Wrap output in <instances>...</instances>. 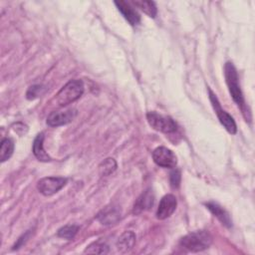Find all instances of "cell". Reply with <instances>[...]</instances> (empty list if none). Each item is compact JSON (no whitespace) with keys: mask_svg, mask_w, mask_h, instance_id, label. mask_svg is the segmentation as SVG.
I'll return each instance as SVG.
<instances>
[{"mask_svg":"<svg viewBox=\"0 0 255 255\" xmlns=\"http://www.w3.org/2000/svg\"><path fill=\"white\" fill-rule=\"evenodd\" d=\"M225 79L226 84L229 89V93L233 99V101L237 104V106L242 110L243 113H246V105L244 101V97L239 85V79L237 71L234 65L231 62H227L225 64Z\"/></svg>","mask_w":255,"mask_h":255,"instance_id":"cell-1","label":"cell"},{"mask_svg":"<svg viewBox=\"0 0 255 255\" xmlns=\"http://www.w3.org/2000/svg\"><path fill=\"white\" fill-rule=\"evenodd\" d=\"M212 243V237L209 232L205 230H198L183 236L179 244L181 247L191 251V252H199L207 249Z\"/></svg>","mask_w":255,"mask_h":255,"instance_id":"cell-2","label":"cell"},{"mask_svg":"<svg viewBox=\"0 0 255 255\" xmlns=\"http://www.w3.org/2000/svg\"><path fill=\"white\" fill-rule=\"evenodd\" d=\"M84 93V83L81 80H71L56 95V103L65 107L80 99Z\"/></svg>","mask_w":255,"mask_h":255,"instance_id":"cell-3","label":"cell"},{"mask_svg":"<svg viewBox=\"0 0 255 255\" xmlns=\"http://www.w3.org/2000/svg\"><path fill=\"white\" fill-rule=\"evenodd\" d=\"M146 120L153 129L160 132L171 133L177 129L176 123L170 117L157 114L156 112H148L146 114Z\"/></svg>","mask_w":255,"mask_h":255,"instance_id":"cell-4","label":"cell"},{"mask_svg":"<svg viewBox=\"0 0 255 255\" xmlns=\"http://www.w3.org/2000/svg\"><path fill=\"white\" fill-rule=\"evenodd\" d=\"M209 99H210V102H211V105L217 115V118L219 120V122L221 123V125L225 128V129L231 133V134H234L236 133L237 131V127H236V124H235V121L233 120V118L228 114L226 113L220 106L219 102H218V99L217 97L213 94V92L211 90H209Z\"/></svg>","mask_w":255,"mask_h":255,"instance_id":"cell-5","label":"cell"},{"mask_svg":"<svg viewBox=\"0 0 255 255\" xmlns=\"http://www.w3.org/2000/svg\"><path fill=\"white\" fill-rule=\"evenodd\" d=\"M67 183V178L59 176H48L40 179L37 183V189L45 196H50L57 193Z\"/></svg>","mask_w":255,"mask_h":255,"instance_id":"cell-6","label":"cell"},{"mask_svg":"<svg viewBox=\"0 0 255 255\" xmlns=\"http://www.w3.org/2000/svg\"><path fill=\"white\" fill-rule=\"evenodd\" d=\"M153 161L161 167L173 168L177 164V157L172 150L165 146H158L152 151Z\"/></svg>","mask_w":255,"mask_h":255,"instance_id":"cell-7","label":"cell"},{"mask_svg":"<svg viewBox=\"0 0 255 255\" xmlns=\"http://www.w3.org/2000/svg\"><path fill=\"white\" fill-rule=\"evenodd\" d=\"M76 109H68L64 111L52 112L47 118V125L50 127H60L71 123L77 117Z\"/></svg>","mask_w":255,"mask_h":255,"instance_id":"cell-8","label":"cell"},{"mask_svg":"<svg viewBox=\"0 0 255 255\" xmlns=\"http://www.w3.org/2000/svg\"><path fill=\"white\" fill-rule=\"evenodd\" d=\"M177 200L173 194H165L159 201L157 210H156V217L157 219L163 220L168 218L176 209Z\"/></svg>","mask_w":255,"mask_h":255,"instance_id":"cell-9","label":"cell"},{"mask_svg":"<svg viewBox=\"0 0 255 255\" xmlns=\"http://www.w3.org/2000/svg\"><path fill=\"white\" fill-rule=\"evenodd\" d=\"M121 218V209L118 206L109 205L102 209L98 215L97 219L103 225H111L117 223Z\"/></svg>","mask_w":255,"mask_h":255,"instance_id":"cell-10","label":"cell"},{"mask_svg":"<svg viewBox=\"0 0 255 255\" xmlns=\"http://www.w3.org/2000/svg\"><path fill=\"white\" fill-rule=\"evenodd\" d=\"M115 4H116L118 10L124 16V18L131 26H135V25H137L139 23V21H140L139 14L128 2L120 0V1H115Z\"/></svg>","mask_w":255,"mask_h":255,"instance_id":"cell-11","label":"cell"},{"mask_svg":"<svg viewBox=\"0 0 255 255\" xmlns=\"http://www.w3.org/2000/svg\"><path fill=\"white\" fill-rule=\"evenodd\" d=\"M153 202H154V195L152 190L146 189L138 196V198L134 202L132 213L139 214L142 211L148 210L153 205Z\"/></svg>","mask_w":255,"mask_h":255,"instance_id":"cell-12","label":"cell"},{"mask_svg":"<svg viewBox=\"0 0 255 255\" xmlns=\"http://www.w3.org/2000/svg\"><path fill=\"white\" fill-rule=\"evenodd\" d=\"M206 208L226 227H231L232 226V220L229 215V213L218 203L216 202H207L205 203Z\"/></svg>","mask_w":255,"mask_h":255,"instance_id":"cell-13","label":"cell"},{"mask_svg":"<svg viewBox=\"0 0 255 255\" xmlns=\"http://www.w3.org/2000/svg\"><path fill=\"white\" fill-rule=\"evenodd\" d=\"M135 243V234L131 231H125L117 241V247L120 252H128L129 251Z\"/></svg>","mask_w":255,"mask_h":255,"instance_id":"cell-14","label":"cell"},{"mask_svg":"<svg viewBox=\"0 0 255 255\" xmlns=\"http://www.w3.org/2000/svg\"><path fill=\"white\" fill-rule=\"evenodd\" d=\"M43 142H44V133L40 132V133L37 134V136L34 139V142H33V153L38 158V160H40V161H45V162L51 161L52 158L45 151Z\"/></svg>","mask_w":255,"mask_h":255,"instance_id":"cell-15","label":"cell"},{"mask_svg":"<svg viewBox=\"0 0 255 255\" xmlns=\"http://www.w3.org/2000/svg\"><path fill=\"white\" fill-rule=\"evenodd\" d=\"M132 3L139 8L143 13H145L147 16L154 18L157 14V9L155 6V3L153 1H145V0H135L132 1Z\"/></svg>","mask_w":255,"mask_h":255,"instance_id":"cell-16","label":"cell"},{"mask_svg":"<svg viewBox=\"0 0 255 255\" xmlns=\"http://www.w3.org/2000/svg\"><path fill=\"white\" fill-rule=\"evenodd\" d=\"M14 151V142L11 138H4L1 141L0 147V160L1 162L6 161L11 157Z\"/></svg>","mask_w":255,"mask_h":255,"instance_id":"cell-17","label":"cell"},{"mask_svg":"<svg viewBox=\"0 0 255 255\" xmlns=\"http://www.w3.org/2000/svg\"><path fill=\"white\" fill-rule=\"evenodd\" d=\"M117 162L114 158L108 157L104 161H102L99 165V172L102 176H107L113 173L117 169Z\"/></svg>","mask_w":255,"mask_h":255,"instance_id":"cell-18","label":"cell"},{"mask_svg":"<svg viewBox=\"0 0 255 255\" xmlns=\"http://www.w3.org/2000/svg\"><path fill=\"white\" fill-rule=\"evenodd\" d=\"M79 230V226L78 225H65L63 226L62 228H60L58 230V236L61 237V238H65V239H68V240H71L75 237V235L77 234Z\"/></svg>","mask_w":255,"mask_h":255,"instance_id":"cell-19","label":"cell"},{"mask_svg":"<svg viewBox=\"0 0 255 255\" xmlns=\"http://www.w3.org/2000/svg\"><path fill=\"white\" fill-rule=\"evenodd\" d=\"M85 253L106 254V253H109V246L106 243H103V242H100V241L94 242L86 248Z\"/></svg>","mask_w":255,"mask_h":255,"instance_id":"cell-20","label":"cell"},{"mask_svg":"<svg viewBox=\"0 0 255 255\" xmlns=\"http://www.w3.org/2000/svg\"><path fill=\"white\" fill-rule=\"evenodd\" d=\"M45 92V88L41 85H34V86H31L28 91H27V99L28 100H33L39 96H41L43 93Z\"/></svg>","mask_w":255,"mask_h":255,"instance_id":"cell-21","label":"cell"},{"mask_svg":"<svg viewBox=\"0 0 255 255\" xmlns=\"http://www.w3.org/2000/svg\"><path fill=\"white\" fill-rule=\"evenodd\" d=\"M180 183V172L179 170H173L170 173V184L172 187L177 188Z\"/></svg>","mask_w":255,"mask_h":255,"instance_id":"cell-22","label":"cell"}]
</instances>
